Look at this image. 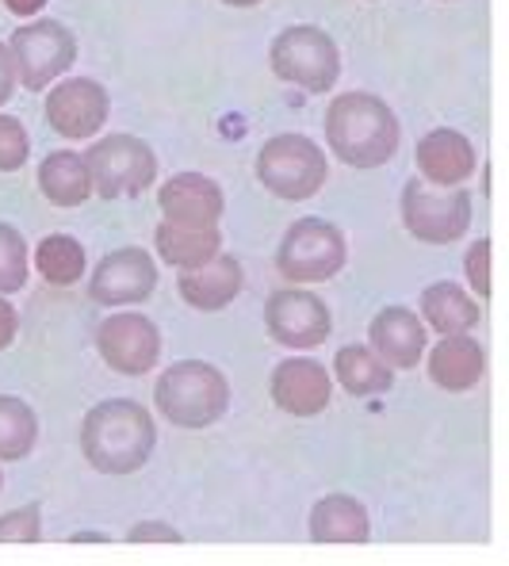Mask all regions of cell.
<instances>
[{
	"mask_svg": "<svg viewBox=\"0 0 509 566\" xmlns=\"http://www.w3.org/2000/svg\"><path fill=\"white\" fill-rule=\"evenodd\" d=\"M107 93L89 77L62 81L46 96V123L62 138H93L107 123Z\"/></svg>",
	"mask_w": 509,
	"mask_h": 566,
	"instance_id": "4fadbf2b",
	"label": "cell"
},
{
	"mask_svg": "<svg viewBox=\"0 0 509 566\" xmlns=\"http://www.w3.org/2000/svg\"><path fill=\"white\" fill-rule=\"evenodd\" d=\"M264 326L283 348H314L330 337V311L311 291H277L264 306Z\"/></svg>",
	"mask_w": 509,
	"mask_h": 566,
	"instance_id": "8fae6325",
	"label": "cell"
},
{
	"mask_svg": "<svg viewBox=\"0 0 509 566\" xmlns=\"http://www.w3.org/2000/svg\"><path fill=\"white\" fill-rule=\"evenodd\" d=\"M269 62L280 81H291V85L307 88V93H314V96L330 93L341 73L337 43H333L322 28H311V23L280 31L277 43L269 50Z\"/></svg>",
	"mask_w": 509,
	"mask_h": 566,
	"instance_id": "277c9868",
	"label": "cell"
},
{
	"mask_svg": "<svg viewBox=\"0 0 509 566\" xmlns=\"http://www.w3.org/2000/svg\"><path fill=\"white\" fill-rule=\"evenodd\" d=\"M272 402L280 406L291 418H314L330 406L333 398V382L325 376V368L319 360H283L277 371H272Z\"/></svg>",
	"mask_w": 509,
	"mask_h": 566,
	"instance_id": "9a60e30c",
	"label": "cell"
},
{
	"mask_svg": "<svg viewBox=\"0 0 509 566\" xmlns=\"http://www.w3.org/2000/svg\"><path fill=\"white\" fill-rule=\"evenodd\" d=\"M0 486H4V474H0Z\"/></svg>",
	"mask_w": 509,
	"mask_h": 566,
	"instance_id": "8d00e7d4",
	"label": "cell"
},
{
	"mask_svg": "<svg viewBox=\"0 0 509 566\" xmlns=\"http://www.w3.org/2000/svg\"><path fill=\"white\" fill-rule=\"evenodd\" d=\"M96 348L107 368H115L120 376H146L149 368H157V356H162V333L149 318L123 311L100 322Z\"/></svg>",
	"mask_w": 509,
	"mask_h": 566,
	"instance_id": "30bf717a",
	"label": "cell"
},
{
	"mask_svg": "<svg viewBox=\"0 0 509 566\" xmlns=\"http://www.w3.org/2000/svg\"><path fill=\"white\" fill-rule=\"evenodd\" d=\"M8 54H12L20 85L39 93V88H46L50 81H58L73 65V57H77V39H73L62 23L39 20L15 31L12 43H8Z\"/></svg>",
	"mask_w": 509,
	"mask_h": 566,
	"instance_id": "9c48e42d",
	"label": "cell"
},
{
	"mask_svg": "<svg viewBox=\"0 0 509 566\" xmlns=\"http://www.w3.org/2000/svg\"><path fill=\"white\" fill-rule=\"evenodd\" d=\"M157 203L165 211V222H180V227H219L222 219V188L204 172H177L169 185L157 191Z\"/></svg>",
	"mask_w": 509,
	"mask_h": 566,
	"instance_id": "5bb4252c",
	"label": "cell"
},
{
	"mask_svg": "<svg viewBox=\"0 0 509 566\" xmlns=\"http://www.w3.org/2000/svg\"><path fill=\"white\" fill-rule=\"evenodd\" d=\"M70 539H77V544H81V539H104V536H100V532H73Z\"/></svg>",
	"mask_w": 509,
	"mask_h": 566,
	"instance_id": "e575fe53",
	"label": "cell"
},
{
	"mask_svg": "<svg viewBox=\"0 0 509 566\" xmlns=\"http://www.w3.org/2000/svg\"><path fill=\"white\" fill-rule=\"evenodd\" d=\"M154 287H157V269L146 249H115V253H107L96 264L93 280H89V295L100 306L142 303Z\"/></svg>",
	"mask_w": 509,
	"mask_h": 566,
	"instance_id": "7c38bea8",
	"label": "cell"
},
{
	"mask_svg": "<svg viewBox=\"0 0 509 566\" xmlns=\"http://www.w3.org/2000/svg\"><path fill=\"white\" fill-rule=\"evenodd\" d=\"M372 536V521L356 497L330 494L311 510V539L314 544H364Z\"/></svg>",
	"mask_w": 509,
	"mask_h": 566,
	"instance_id": "ffe728a7",
	"label": "cell"
},
{
	"mask_svg": "<svg viewBox=\"0 0 509 566\" xmlns=\"http://www.w3.org/2000/svg\"><path fill=\"white\" fill-rule=\"evenodd\" d=\"M219 245V227H180V222L157 227V253L165 264H177V269H196V264L211 261Z\"/></svg>",
	"mask_w": 509,
	"mask_h": 566,
	"instance_id": "603a6c76",
	"label": "cell"
},
{
	"mask_svg": "<svg viewBox=\"0 0 509 566\" xmlns=\"http://www.w3.org/2000/svg\"><path fill=\"white\" fill-rule=\"evenodd\" d=\"M482 371H487V353H482L479 340L467 337V333H453V337H445L429 353L433 382H437L440 390H453V395L471 390L475 382L482 379Z\"/></svg>",
	"mask_w": 509,
	"mask_h": 566,
	"instance_id": "ac0fdd59",
	"label": "cell"
},
{
	"mask_svg": "<svg viewBox=\"0 0 509 566\" xmlns=\"http://www.w3.org/2000/svg\"><path fill=\"white\" fill-rule=\"evenodd\" d=\"M131 544H180V532L162 521H142L127 532Z\"/></svg>",
	"mask_w": 509,
	"mask_h": 566,
	"instance_id": "4dcf8cb0",
	"label": "cell"
},
{
	"mask_svg": "<svg viewBox=\"0 0 509 566\" xmlns=\"http://www.w3.org/2000/svg\"><path fill=\"white\" fill-rule=\"evenodd\" d=\"M28 130L12 115H0V172H15L28 161Z\"/></svg>",
	"mask_w": 509,
	"mask_h": 566,
	"instance_id": "83f0119b",
	"label": "cell"
},
{
	"mask_svg": "<svg viewBox=\"0 0 509 566\" xmlns=\"http://www.w3.org/2000/svg\"><path fill=\"white\" fill-rule=\"evenodd\" d=\"M368 337H372V353L380 356L391 371L417 368V360H422V353H425V326L406 306H387V311L375 314Z\"/></svg>",
	"mask_w": 509,
	"mask_h": 566,
	"instance_id": "2e32d148",
	"label": "cell"
},
{
	"mask_svg": "<svg viewBox=\"0 0 509 566\" xmlns=\"http://www.w3.org/2000/svg\"><path fill=\"white\" fill-rule=\"evenodd\" d=\"M403 222L425 245H453L471 227V196L464 188H433L414 180L403 191Z\"/></svg>",
	"mask_w": 509,
	"mask_h": 566,
	"instance_id": "8992f818",
	"label": "cell"
},
{
	"mask_svg": "<svg viewBox=\"0 0 509 566\" xmlns=\"http://www.w3.org/2000/svg\"><path fill=\"white\" fill-rule=\"evenodd\" d=\"M12 88H15V65H12V54H8V46L0 43V104H8Z\"/></svg>",
	"mask_w": 509,
	"mask_h": 566,
	"instance_id": "d6a6232c",
	"label": "cell"
},
{
	"mask_svg": "<svg viewBox=\"0 0 509 566\" xmlns=\"http://www.w3.org/2000/svg\"><path fill=\"white\" fill-rule=\"evenodd\" d=\"M15 329H20V318H15V306L8 298H0V348H8L15 340Z\"/></svg>",
	"mask_w": 509,
	"mask_h": 566,
	"instance_id": "1f68e13d",
	"label": "cell"
},
{
	"mask_svg": "<svg viewBox=\"0 0 509 566\" xmlns=\"http://www.w3.org/2000/svg\"><path fill=\"white\" fill-rule=\"evenodd\" d=\"M417 169L425 172L429 185L460 188L475 172V146L460 130H429L417 142Z\"/></svg>",
	"mask_w": 509,
	"mask_h": 566,
	"instance_id": "e0dca14e",
	"label": "cell"
},
{
	"mask_svg": "<svg viewBox=\"0 0 509 566\" xmlns=\"http://www.w3.org/2000/svg\"><path fill=\"white\" fill-rule=\"evenodd\" d=\"M241 291V264L227 253H215L211 261L185 269L180 276V298L196 311H222Z\"/></svg>",
	"mask_w": 509,
	"mask_h": 566,
	"instance_id": "d6986e66",
	"label": "cell"
},
{
	"mask_svg": "<svg viewBox=\"0 0 509 566\" xmlns=\"http://www.w3.org/2000/svg\"><path fill=\"white\" fill-rule=\"evenodd\" d=\"M398 119L380 96L341 93L325 107V142L349 169H380L398 149Z\"/></svg>",
	"mask_w": 509,
	"mask_h": 566,
	"instance_id": "6da1fadb",
	"label": "cell"
},
{
	"mask_svg": "<svg viewBox=\"0 0 509 566\" xmlns=\"http://www.w3.org/2000/svg\"><path fill=\"white\" fill-rule=\"evenodd\" d=\"M157 410L177 429H207L227 413L230 406V382L215 364L204 360H180L165 368L157 379Z\"/></svg>",
	"mask_w": 509,
	"mask_h": 566,
	"instance_id": "3957f363",
	"label": "cell"
},
{
	"mask_svg": "<svg viewBox=\"0 0 509 566\" xmlns=\"http://www.w3.org/2000/svg\"><path fill=\"white\" fill-rule=\"evenodd\" d=\"M257 180L280 199H311L325 185V154L303 135H277L257 154Z\"/></svg>",
	"mask_w": 509,
	"mask_h": 566,
	"instance_id": "5b68a950",
	"label": "cell"
},
{
	"mask_svg": "<svg viewBox=\"0 0 509 566\" xmlns=\"http://www.w3.org/2000/svg\"><path fill=\"white\" fill-rule=\"evenodd\" d=\"M277 264L291 283L330 280L345 269V238L322 219H299L280 241Z\"/></svg>",
	"mask_w": 509,
	"mask_h": 566,
	"instance_id": "ba28073f",
	"label": "cell"
},
{
	"mask_svg": "<svg viewBox=\"0 0 509 566\" xmlns=\"http://www.w3.org/2000/svg\"><path fill=\"white\" fill-rule=\"evenodd\" d=\"M89 177H93V191L104 199H123V196H138L154 185L157 177V157L135 135H112L104 142H96L85 157Z\"/></svg>",
	"mask_w": 509,
	"mask_h": 566,
	"instance_id": "52a82bcc",
	"label": "cell"
},
{
	"mask_svg": "<svg viewBox=\"0 0 509 566\" xmlns=\"http://www.w3.org/2000/svg\"><path fill=\"white\" fill-rule=\"evenodd\" d=\"M39 440V421L28 402L0 395V460H28Z\"/></svg>",
	"mask_w": 509,
	"mask_h": 566,
	"instance_id": "484cf974",
	"label": "cell"
},
{
	"mask_svg": "<svg viewBox=\"0 0 509 566\" xmlns=\"http://www.w3.org/2000/svg\"><path fill=\"white\" fill-rule=\"evenodd\" d=\"M333 371H337L341 387H345L349 395H383V390H391V382H395V371H391L387 364H383L380 356L364 345L337 348V356H333Z\"/></svg>",
	"mask_w": 509,
	"mask_h": 566,
	"instance_id": "cb8c5ba5",
	"label": "cell"
},
{
	"mask_svg": "<svg viewBox=\"0 0 509 566\" xmlns=\"http://www.w3.org/2000/svg\"><path fill=\"white\" fill-rule=\"evenodd\" d=\"M39 188H43V196L50 203L81 207L93 196V177H89L85 157L73 154V149H54V154H46L43 165H39Z\"/></svg>",
	"mask_w": 509,
	"mask_h": 566,
	"instance_id": "44dd1931",
	"label": "cell"
},
{
	"mask_svg": "<svg viewBox=\"0 0 509 566\" xmlns=\"http://www.w3.org/2000/svg\"><path fill=\"white\" fill-rule=\"evenodd\" d=\"M464 269H467V283L475 287V295H479V298H490V241H487V238L475 241V245L467 249Z\"/></svg>",
	"mask_w": 509,
	"mask_h": 566,
	"instance_id": "f546056e",
	"label": "cell"
},
{
	"mask_svg": "<svg viewBox=\"0 0 509 566\" xmlns=\"http://www.w3.org/2000/svg\"><path fill=\"white\" fill-rule=\"evenodd\" d=\"M4 4H8V12H15V15H35L46 0H4Z\"/></svg>",
	"mask_w": 509,
	"mask_h": 566,
	"instance_id": "836d02e7",
	"label": "cell"
},
{
	"mask_svg": "<svg viewBox=\"0 0 509 566\" xmlns=\"http://www.w3.org/2000/svg\"><path fill=\"white\" fill-rule=\"evenodd\" d=\"M43 539V524H39V510H12L0 517V544H39Z\"/></svg>",
	"mask_w": 509,
	"mask_h": 566,
	"instance_id": "f1b7e54d",
	"label": "cell"
},
{
	"mask_svg": "<svg viewBox=\"0 0 509 566\" xmlns=\"http://www.w3.org/2000/svg\"><path fill=\"white\" fill-rule=\"evenodd\" d=\"M422 314L440 337H453V333H471L479 326V303L467 295L456 283H433L422 295Z\"/></svg>",
	"mask_w": 509,
	"mask_h": 566,
	"instance_id": "7402d4cb",
	"label": "cell"
},
{
	"mask_svg": "<svg viewBox=\"0 0 509 566\" xmlns=\"http://www.w3.org/2000/svg\"><path fill=\"white\" fill-rule=\"evenodd\" d=\"M35 269L54 287H73V283L85 276V249L70 234H50L35 249Z\"/></svg>",
	"mask_w": 509,
	"mask_h": 566,
	"instance_id": "d4e9b609",
	"label": "cell"
},
{
	"mask_svg": "<svg viewBox=\"0 0 509 566\" xmlns=\"http://www.w3.org/2000/svg\"><path fill=\"white\" fill-rule=\"evenodd\" d=\"M154 444V418L127 398L93 406L81 424V452L100 474H135L138 468H146Z\"/></svg>",
	"mask_w": 509,
	"mask_h": 566,
	"instance_id": "7a4b0ae2",
	"label": "cell"
},
{
	"mask_svg": "<svg viewBox=\"0 0 509 566\" xmlns=\"http://www.w3.org/2000/svg\"><path fill=\"white\" fill-rule=\"evenodd\" d=\"M227 4H233V8H253V4H261V0H227Z\"/></svg>",
	"mask_w": 509,
	"mask_h": 566,
	"instance_id": "d590c367",
	"label": "cell"
},
{
	"mask_svg": "<svg viewBox=\"0 0 509 566\" xmlns=\"http://www.w3.org/2000/svg\"><path fill=\"white\" fill-rule=\"evenodd\" d=\"M28 283V245L20 230L0 222V295H12Z\"/></svg>",
	"mask_w": 509,
	"mask_h": 566,
	"instance_id": "4316f807",
	"label": "cell"
}]
</instances>
